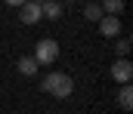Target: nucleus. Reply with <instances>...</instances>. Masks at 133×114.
Listing matches in <instances>:
<instances>
[{
    "instance_id": "1",
    "label": "nucleus",
    "mask_w": 133,
    "mask_h": 114,
    "mask_svg": "<svg viewBox=\"0 0 133 114\" xmlns=\"http://www.w3.org/2000/svg\"><path fill=\"white\" fill-rule=\"evenodd\" d=\"M40 89L50 93V96H56V99H68V96L74 93V80H71L65 71H50V74L40 80Z\"/></svg>"
},
{
    "instance_id": "2",
    "label": "nucleus",
    "mask_w": 133,
    "mask_h": 114,
    "mask_svg": "<svg viewBox=\"0 0 133 114\" xmlns=\"http://www.w3.org/2000/svg\"><path fill=\"white\" fill-rule=\"evenodd\" d=\"M59 59V43L56 40H37L34 46V62L37 65H53Z\"/></svg>"
},
{
    "instance_id": "3",
    "label": "nucleus",
    "mask_w": 133,
    "mask_h": 114,
    "mask_svg": "<svg viewBox=\"0 0 133 114\" xmlns=\"http://www.w3.org/2000/svg\"><path fill=\"white\" fill-rule=\"evenodd\" d=\"M111 77H115V83H130L133 80V65H130V59H115L111 62Z\"/></svg>"
},
{
    "instance_id": "4",
    "label": "nucleus",
    "mask_w": 133,
    "mask_h": 114,
    "mask_svg": "<svg viewBox=\"0 0 133 114\" xmlns=\"http://www.w3.org/2000/svg\"><path fill=\"white\" fill-rule=\"evenodd\" d=\"M19 19H22V25H34V22H40V19H43V16H40V3H34V0L22 3V6H19Z\"/></svg>"
},
{
    "instance_id": "5",
    "label": "nucleus",
    "mask_w": 133,
    "mask_h": 114,
    "mask_svg": "<svg viewBox=\"0 0 133 114\" xmlns=\"http://www.w3.org/2000/svg\"><path fill=\"white\" fill-rule=\"evenodd\" d=\"M99 31H102V37L115 40L121 34V19H118V16H102L99 19Z\"/></svg>"
},
{
    "instance_id": "6",
    "label": "nucleus",
    "mask_w": 133,
    "mask_h": 114,
    "mask_svg": "<svg viewBox=\"0 0 133 114\" xmlns=\"http://www.w3.org/2000/svg\"><path fill=\"white\" fill-rule=\"evenodd\" d=\"M16 68H19V74H22V77H34L40 65L34 62V56H19V59H16Z\"/></svg>"
},
{
    "instance_id": "7",
    "label": "nucleus",
    "mask_w": 133,
    "mask_h": 114,
    "mask_svg": "<svg viewBox=\"0 0 133 114\" xmlns=\"http://www.w3.org/2000/svg\"><path fill=\"white\" fill-rule=\"evenodd\" d=\"M40 16H43V19H53V22L62 19V3H59V0H43V3H40Z\"/></svg>"
},
{
    "instance_id": "8",
    "label": "nucleus",
    "mask_w": 133,
    "mask_h": 114,
    "mask_svg": "<svg viewBox=\"0 0 133 114\" xmlns=\"http://www.w3.org/2000/svg\"><path fill=\"white\" fill-rule=\"evenodd\" d=\"M99 6H102V12H105V16H121V12H124V6H127V0H102Z\"/></svg>"
},
{
    "instance_id": "9",
    "label": "nucleus",
    "mask_w": 133,
    "mask_h": 114,
    "mask_svg": "<svg viewBox=\"0 0 133 114\" xmlns=\"http://www.w3.org/2000/svg\"><path fill=\"white\" fill-rule=\"evenodd\" d=\"M118 105H121L124 111H130V108H133V89H130V83L121 86V93H118Z\"/></svg>"
},
{
    "instance_id": "10",
    "label": "nucleus",
    "mask_w": 133,
    "mask_h": 114,
    "mask_svg": "<svg viewBox=\"0 0 133 114\" xmlns=\"http://www.w3.org/2000/svg\"><path fill=\"white\" fill-rule=\"evenodd\" d=\"M102 16H105V12H102L99 3H87V6H84V19H87V22H99Z\"/></svg>"
},
{
    "instance_id": "11",
    "label": "nucleus",
    "mask_w": 133,
    "mask_h": 114,
    "mask_svg": "<svg viewBox=\"0 0 133 114\" xmlns=\"http://www.w3.org/2000/svg\"><path fill=\"white\" fill-rule=\"evenodd\" d=\"M115 49H118V59H127V52H130V40H127V37H121Z\"/></svg>"
},
{
    "instance_id": "12",
    "label": "nucleus",
    "mask_w": 133,
    "mask_h": 114,
    "mask_svg": "<svg viewBox=\"0 0 133 114\" xmlns=\"http://www.w3.org/2000/svg\"><path fill=\"white\" fill-rule=\"evenodd\" d=\"M3 3H6V6H12V9H19V6H22V3H28V0H3Z\"/></svg>"
}]
</instances>
